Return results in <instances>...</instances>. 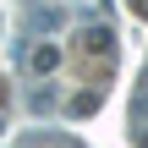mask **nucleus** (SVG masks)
I'll return each mask as SVG.
<instances>
[{"mask_svg":"<svg viewBox=\"0 0 148 148\" xmlns=\"http://www.w3.org/2000/svg\"><path fill=\"white\" fill-rule=\"evenodd\" d=\"M22 66H27V77H49V71L60 66V44H33V49L22 55Z\"/></svg>","mask_w":148,"mask_h":148,"instance_id":"nucleus-1","label":"nucleus"},{"mask_svg":"<svg viewBox=\"0 0 148 148\" xmlns=\"http://www.w3.org/2000/svg\"><path fill=\"white\" fill-rule=\"evenodd\" d=\"M82 49H93V55H110V49H115V33H110L104 22H93V27L82 33Z\"/></svg>","mask_w":148,"mask_h":148,"instance_id":"nucleus-2","label":"nucleus"},{"mask_svg":"<svg viewBox=\"0 0 148 148\" xmlns=\"http://www.w3.org/2000/svg\"><path fill=\"white\" fill-rule=\"evenodd\" d=\"M27 104H33L38 115H44V110H55V88H33V93H27Z\"/></svg>","mask_w":148,"mask_h":148,"instance_id":"nucleus-3","label":"nucleus"},{"mask_svg":"<svg viewBox=\"0 0 148 148\" xmlns=\"http://www.w3.org/2000/svg\"><path fill=\"white\" fill-rule=\"evenodd\" d=\"M66 110H71V115H93V110H99V93H82V99H71Z\"/></svg>","mask_w":148,"mask_h":148,"instance_id":"nucleus-4","label":"nucleus"},{"mask_svg":"<svg viewBox=\"0 0 148 148\" xmlns=\"http://www.w3.org/2000/svg\"><path fill=\"white\" fill-rule=\"evenodd\" d=\"M137 148H148V132H137Z\"/></svg>","mask_w":148,"mask_h":148,"instance_id":"nucleus-5","label":"nucleus"}]
</instances>
